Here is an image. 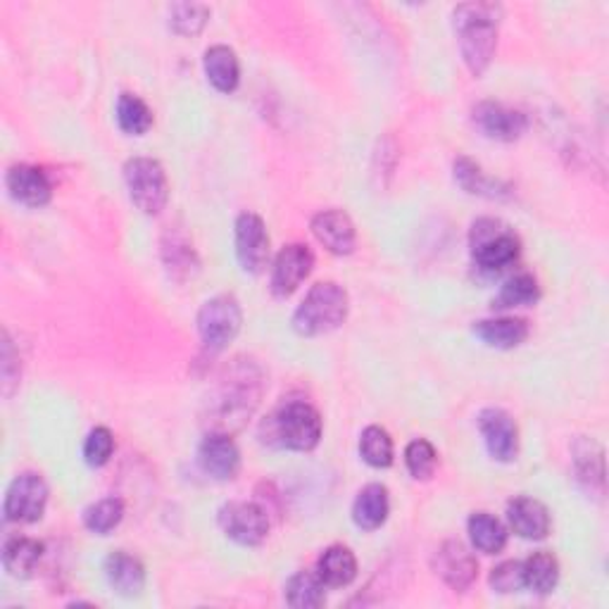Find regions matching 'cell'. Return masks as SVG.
<instances>
[{"mask_svg":"<svg viewBox=\"0 0 609 609\" xmlns=\"http://www.w3.org/2000/svg\"><path fill=\"white\" fill-rule=\"evenodd\" d=\"M472 117L481 134L493 140H503V144L519 140L529 129V117L523 115L521 110H515L498 101H481L474 108Z\"/></svg>","mask_w":609,"mask_h":609,"instance_id":"obj_11","label":"cell"},{"mask_svg":"<svg viewBox=\"0 0 609 609\" xmlns=\"http://www.w3.org/2000/svg\"><path fill=\"white\" fill-rule=\"evenodd\" d=\"M105 578L110 588L122 598H138L146 588V566L129 552H112L105 560Z\"/></svg>","mask_w":609,"mask_h":609,"instance_id":"obj_20","label":"cell"},{"mask_svg":"<svg viewBox=\"0 0 609 609\" xmlns=\"http://www.w3.org/2000/svg\"><path fill=\"white\" fill-rule=\"evenodd\" d=\"M455 181L460 187L472 193V195H484V198H503L509 191L503 187L498 179H490L484 169H481L470 158H458L455 160Z\"/></svg>","mask_w":609,"mask_h":609,"instance_id":"obj_31","label":"cell"},{"mask_svg":"<svg viewBox=\"0 0 609 609\" xmlns=\"http://www.w3.org/2000/svg\"><path fill=\"white\" fill-rule=\"evenodd\" d=\"M360 458L374 470H388L395 458L391 433L381 427H366L360 436Z\"/></svg>","mask_w":609,"mask_h":609,"instance_id":"obj_33","label":"cell"},{"mask_svg":"<svg viewBox=\"0 0 609 609\" xmlns=\"http://www.w3.org/2000/svg\"><path fill=\"white\" fill-rule=\"evenodd\" d=\"M205 77L219 93H234L240 83V63L234 48L229 46H210L203 58Z\"/></svg>","mask_w":609,"mask_h":609,"instance_id":"obj_23","label":"cell"},{"mask_svg":"<svg viewBox=\"0 0 609 609\" xmlns=\"http://www.w3.org/2000/svg\"><path fill=\"white\" fill-rule=\"evenodd\" d=\"M217 521L226 538L246 548L264 543V538L269 535V512L260 503H226L219 507Z\"/></svg>","mask_w":609,"mask_h":609,"instance_id":"obj_9","label":"cell"},{"mask_svg":"<svg viewBox=\"0 0 609 609\" xmlns=\"http://www.w3.org/2000/svg\"><path fill=\"white\" fill-rule=\"evenodd\" d=\"M500 18L503 8L495 3H462L452 10L462 60L476 79L493 63L495 48H498Z\"/></svg>","mask_w":609,"mask_h":609,"instance_id":"obj_1","label":"cell"},{"mask_svg":"<svg viewBox=\"0 0 609 609\" xmlns=\"http://www.w3.org/2000/svg\"><path fill=\"white\" fill-rule=\"evenodd\" d=\"M317 574L327 588H346L358 578V557L346 545H331L322 552Z\"/></svg>","mask_w":609,"mask_h":609,"instance_id":"obj_24","label":"cell"},{"mask_svg":"<svg viewBox=\"0 0 609 609\" xmlns=\"http://www.w3.org/2000/svg\"><path fill=\"white\" fill-rule=\"evenodd\" d=\"M572 462L578 486L588 495L602 498L605 495V450L595 438L580 436L572 446Z\"/></svg>","mask_w":609,"mask_h":609,"instance_id":"obj_17","label":"cell"},{"mask_svg":"<svg viewBox=\"0 0 609 609\" xmlns=\"http://www.w3.org/2000/svg\"><path fill=\"white\" fill-rule=\"evenodd\" d=\"M466 531H470V541L474 550L484 552V555H498L507 545V527L488 512H476L466 521Z\"/></svg>","mask_w":609,"mask_h":609,"instance_id":"obj_28","label":"cell"},{"mask_svg":"<svg viewBox=\"0 0 609 609\" xmlns=\"http://www.w3.org/2000/svg\"><path fill=\"white\" fill-rule=\"evenodd\" d=\"M219 391L210 401V417L215 427L210 431L232 433L244 424L260 403V376H252L248 364L234 366L226 379H219Z\"/></svg>","mask_w":609,"mask_h":609,"instance_id":"obj_3","label":"cell"},{"mask_svg":"<svg viewBox=\"0 0 609 609\" xmlns=\"http://www.w3.org/2000/svg\"><path fill=\"white\" fill-rule=\"evenodd\" d=\"M472 331L478 341H484L488 348L512 350V348H519L529 338V322L521 317L478 319Z\"/></svg>","mask_w":609,"mask_h":609,"instance_id":"obj_21","label":"cell"},{"mask_svg":"<svg viewBox=\"0 0 609 609\" xmlns=\"http://www.w3.org/2000/svg\"><path fill=\"white\" fill-rule=\"evenodd\" d=\"M315 238L334 255H350L358 246V232L343 210H322L309 224Z\"/></svg>","mask_w":609,"mask_h":609,"instance_id":"obj_16","label":"cell"},{"mask_svg":"<svg viewBox=\"0 0 609 609\" xmlns=\"http://www.w3.org/2000/svg\"><path fill=\"white\" fill-rule=\"evenodd\" d=\"M5 187L20 205L44 207L53 198V183L44 169L34 165H12L5 174Z\"/></svg>","mask_w":609,"mask_h":609,"instance_id":"obj_18","label":"cell"},{"mask_svg":"<svg viewBox=\"0 0 609 609\" xmlns=\"http://www.w3.org/2000/svg\"><path fill=\"white\" fill-rule=\"evenodd\" d=\"M162 262L167 267L169 277L174 281H187L193 279L198 269H201V260L189 244L187 236L181 234H167L162 240Z\"/></svg>","mask_w":609,"mask_h":609,"instance_id":"obj_26","label":"cell"},{"mask_svg":"<svg viewBox=\"0 0 609 609\" xmlns=\"http://www.w3.org/2000/svg\"><path fill=\"white\" fill-rule=\"evenodd\" d=\"M283 598L295 609H317L327 602V584L317 572H297L286 580Z\"/></svg>","mask_w":609,"mask_h":609,"instance_id":"obj_29","label":"cell"},{"mask_svg":"<svg viewBox=\"0 0 609 609\" xmlns=\"http://www.w3.org/2000/svg\"><path fill=\"white\" fill-rule=\"evenodd\" d=\"M507 521L509 529L523 538V541H543L552 527L548 507L541 500L527 498V495H521V498H515L507 505Z\"/></svg>","mask_w":609,"mask_h":609,"instance_id":"obj_19","label":"cell"},{"mask_svg":"<svg viewBox=\"0 0 609 609\" xmlns=\"http://www.w3.org/2000/svg\"><path fill=\"white\" fill-rule=\"evenodd\" d=\"M541 301V286L533 274L519 272L503 281L498 295L493 297V309H515V307H531Z\"/></svg>","mask_w":609,"mask_h":609,"instance_id":"obj_30","label":"cell"},{"mask_svg":"<svg viewBox=\"0 0 609 609\" xmlns=\"http://www.w3.org/2000/svg\"><path fill=\"white\" fill-rule=\"evenodd\" d=\"M405 464L413 478L429 481L436 474L438 452L427 438H417V441H413L405 448Z\"/></svg>","mask_w":609,"mask_h":609,"instance_id":"obj_36","label":"cell"},{"mask_svg":"<svg viewBox=\"0 0 609 609\" xmlns=\"http://www.w3.org/2000/svg\"><path fill=\"white\" fill-rule=\"evenodd\" d=\"M44 557V543L34 538H10L3 548V566L12 578H32Z\"/></svg>","mask_w":609,"mask_h":609,"instance_id":"obj_25","label":"cell"},{"mask_svg":"<svg viewBox=\"0 0 609 609\" xmlns=\"http://www.w3.org/2000/svg\"><path fill=\"white\" fill-rule=\"evenodd\" d=\"M433 572L448 588L464 593L478 576V562L464 543L446 541L433 552Z\"/></svg>","mask_w":609,"mask_h":609,"instance_id":"obj_13","label":"cell"},{"mask_svg":"<svg viewBox=\"0 0 609 609\" xmlns=\"http://www.w3.org/2000/svg\"><path fill=\"white\" fill-rule=\"evenodd\" d=\"M117 124L126 136H144L153 126V112L146 105V101H140L134 93H122L117 101Z\"/></svg>","mask_w":609,"mask_h":609,"instance_id":"obj_32","label":"cell"},{"mask_svg":"<svg viewBox=\"0 0 609 609\" xmlns=\"http://www.w3.org/2000/svg\"><path fill=\"white\" fill-rule=\"evenodd\" d=\"M470 250L476 269L486 274H500L519 260L521 240L503 219L481 217L472 224Z\"/></svg>","mask_w":609,"mask_h":609,"instance_id":"obj_5","label":"cell"},{"mask_svg":"<svg viewBox=\"0 0 609 609\" xmlns=\"http://www.w3.org/2000/svg\"><path fill=\"white\" fill-rule=\"evenodd\" d=\"M262 429H267L264 441L269 446L295 452H309L319 446L324 424L313 405L295 401L279 407L277 413L262 424Z\"/></svg>","mask_w":609,"mask_h":609,"instance_id":"obj_4","label":"cell"},{"mask_svg":"<svg viewBox=\"0 0 609 609\" xmlns=\"http://www.w3.org/2000/svg\"><path fill=\"white\" fill-rule=\"evenodd\" d=\"M212 15L205 3H174L169 5V26L179 36H198Z\"/></svg>","mask_w":609,"mask_h":609,"instance_id":"obj_35","label":"cell"},{"mask_svg":"<svg viewBox=\"0 0 609 609\" xmlns=\"http://www.w3.org/2000/svg\"><path fill=\"white\" fill-rule=\"evenodd\" d=\"M391 515V498L388 488L381 484H370L364 486L356 503H352V521L362 531H376L386 523Z\"/></svg>","mask_w":609,"mask_h":609,"instance_id":"obj_22","label":"cell"},{"mask_svg":"<svg viewBox=\"0 0 609 609\" xmlns=\"http://www.w3.org/2000/svg\"><path fill=\"white\" fill-rule=\"evenodd\" d=\"M198 464L215 481H232L240 472V450L232 433L210 431L198 446Z\"/></svg>","mask_w":609,"mask_h":609,"instance_id":"obj_15","label":"cell"},{"mask_svg":"<svg viewBox=\"0 0 609 609\" xmlns=\"http://www.w3.org/2000/svg\"><path fill=\"white\" fill-rule=\"evenodd\" d=\"M350 297L334 281H319L307 291L303 303L293 313V329L305 338L336 331L348 319Z\"/></svg>","mask_w":609,"mask_h":609,"instance_id":"obj_2","label":"cell"},{"mask_svg":"<svg viewBox=\"0 0 609 609\" xmlns=\"http://www.w3.org/2000/svg\"><path fill=\"white\" fill-rule=\"evenodd\" d=\"M115 452V436L105 427H95L89 436L87 443H83V460L89 466H105Z\"/></svg>","mask_w":609,"mask_h":609,"instance_id":"obj_37","label":"cell"},{"mask_svg":"<svg viewBox=\"0 0 609 609\" xmlns=\"http://www.w3.org/2000/svg\"><path fill=\"white\" fill-rule=\"evenodd\" d=\"M315 269V255L303 244H291L286 248H281L274 267H272V293L277 297H289L297 291V286L313 274Z\"/></svg>","mask_w":609,"mask_h":609,"instance_id":"obj_14","label":"cell"},{"mask_svg":"<svg viewBox=\"0 0 609 609\" xmlns=\"http://www.w3.org/2000/svg\"><path fill=\"white\" fill-rule=\"evenodd\" d=\"M0 379H3V395L10 398L20 384V358L8 331H3V343H0Z\"/></svg>","mask_w":609,"mask_h":609,"instance_id":"obj_39","label":"cell"},{"mask_svg":"<svg viewBox=\"0 0 609 609\" xmlns=\"http://www.w3.org/2000/svg\"><path fill=\"white\" fill-rule=\"evenodd\" d=\"M523 564V586L535 595H550L560 584V562L548 550H538Z\"/></svg>","mask_w":609,"mask_h":609,"instance_id":"obj_27","label":"cell"},{"mask_svg":"<svg viewBox=\"0 0 609 609\" xmlns=\"http://www.w3.org/2000/svg\"><path fill=\"white\" fill-rule=\"evenodd\" d=\"M124 181L132 203L148 217L160 215L169 201L165 167L153 158H132L124 165Z\"/></svg>","mask_w":609,"mask_h":609,"instance_id":"obj_6","label":"cell"},{"mask_svg":"<svg viewBox=\"0 0 609 609\" xmlns=\"http://www.w3.org/2000/svg\"><path fill=\"white\" fill-rule=\"evenodd\" d=\"M236 236V258L244 272L260 274L269 262V234L260 215L244 212L236 217L234 226Z\"/></svg>","mask_w":609,"mask_h":609,"instance_id":"obj_10","label":"cell"},{"mask_svg":"<svg viewBox=\"0 0 609 609\" xmlns=\"http://www.w3.org/2000/svg\"><path fill=\"white\" fill-rule=\"evenodd\" d=\"M478 431L484 436L488 455L498 462H512L519 455L517 421L500 407H488L478 415Z\"/></svg>","mask_w":609,"mask_h":609,"instance_id":"obj_12","label":"cell"},{"mask_svg":"<svg viewBox=\"0 0 609 609\" xmlns=\"http://www.w3.org/2000/svg\"><path fill=\"white\" fill-rule=\"evenodd\" d=\"M124 519V503L120 498H103L83 509V527L95 535L115 531Z\"/></svg>","mask_w":609,"mask_h":609,"instance_id":"obj_34","label":"cell"},{"mask_svg":"<svg viewBox=\"0 0 609 609\" xmlns=\"http://www.w3.org/2000/svg\"><path fill=\"white\" fill-rule=\"evenodd\" d=\"M48 484L36 472H24L15 476L3 503V515L12 523H36L44 519L48 505Z\"/></svg>","mask_w":609,"mask_h":609,"instance_id":"obj_8","label":"cell"},{"mask_svg":"<svg viewBox=\"0 0 609 609\" xmlns=\"http://www.w3.org/2000/svg\"><path fill=\"white\" fill-rule=\"evenodd\" d=\"M244 313L234 295H215L198 313V334L210 352H219L229 346L240 331Z\"/></svg>","mask_w":609,"mask_h":609,"instance_id":"obj_7","label":"cell"},{"mask_svg":"<svg viewBox=\"0 0 609 609\" xmlns=\"http://www.w3.org/2000/svg\"><path fill=\"white\" fill-rule=\"evenodd\" d=\"M488 584L495 593H500V595H512V593L523 590L527 588L523 586V564L517 560H507V562L498 564L490 572Z\"/></svg>","mask_w":609,"mask_h":609,"instance_id":"obj_38","label":"cell"}]
</instances>
